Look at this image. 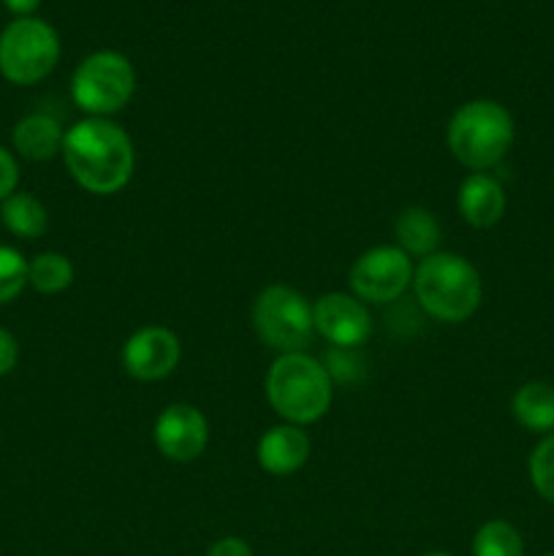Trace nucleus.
<instances>
[{
  "label": "nucleus",
  "instance_id": "b1692460",
  "mask_svg": "<svg viewBox=\"0 0 554 556\" xmlns=\"http://www.w3.org/2000/svg\"><path fill=\"white\" fill-rule=\"evenodd\" d=\"M206 556H253V548L242 538H223L206 552Z\"/></svg>",
  "mask_w": 554,
  "mask_h": 556
},
{
  "label": "nucleus",
  "instance_id": "20e7f679",
  "mask_svg": "<svg viewBox=\"0 0 554 556\" xmlns=\"http://www.w3.org/2000/svg\"><path fill=\"white\" fill-rule=\"evenodd\" d=\"M445 144L462 166L470 172H487L508 155L514 144V119L498 101H467L449 119Z\"/></svg>",
  "mask_w": 554,
  "mask_h": 556
},
{
  "label": "nucleus",
  "instance_id": "a878e982",
  "mask_svg": "<svg viewBox=\"0 0 554 556\" xmlns=\"http://www.w3.org/2000/svg\"><path fill=\"white\" fill-rule=\"evenodd\" d=\"M424 556H451V554H443V552H432V554H424Z\"/></svg>",
  "mask_w": 554,
  "mask_h": 556
},
{
  "label": "nucleus",
  "instance_id": "a211bd4d",
  "mask_svg": "<svg viewBox=\"0 0 554 556\" xmlns=\"http://www.w3.org/2000/svg\"><path fill=\"white\" fill-rule=\"evenodd\" d=\"M74 282V264L63 253H41L27 264V286L36 288L38 293L65 291Z\"/></svg>",
  "mask_w": 554,
  "mask_h": 556
},
{
  "label": "nucleus",
  "instance_id": "423d86ee",
  "mask_svg": "<svg viewBox=\"0 0 554 556\" xmlns=\"http://www.w3.org/2000/svg\"><path fill=\"white\" fill-rule=\"evenodd\" d=\"M60 60V38L49 22L20 16L0 33V74L11 85H38Z\"/></svg>",
  "mask_w": 554,
  "mask_h": 556
},
{
  "label": "nucleus",
  "instance_id": "6ab92c4d",
  "mask_svg": "<svg viewBox=\"0 0 554 556\" xmlns=\"http://www.w3.org/2000/svg\"><path fill=\"white\" fill-rule=\"evenodd\" d=\"M525 543L514 525L503 519H492L481 525L473 538V556H521Z\"/></svg>",
  "mask_w": 554,
  "mask_h": 556
},
{
  "label": "nucleus",
  "instance_id": "9d476101",
  "mask_svg": "<svg viewBox=\"0 0 554 556\" xmlns=\"http://www.w3.org/2000/svg\"><path fill=\"white\" fill-rule=\"evenodd\" d=\"M315 334L324 337L335 348H356L367 342L373 334V318L362 299L348 296V293H326L313 304Z\"/></svg>",
  "mask_w": 554,
  "mask_h": 556
},
{
  "label": "nucleus",
  "instance_id": "39448f33",
  "mask_svg": "<svg viewBox=\"0 0 554 556\" xmlns=\"http://www.w3.org/2000/svg\"><path fill=\"white\" fill-rule=\"evenodd\" d=\"M136 90V71L125 54L103 49L79 63L71 79L74 103L90 117H112L123 112Z\"/></svg>",
  "mask_w": 554,
  "mask_h": 556
},
{
  "label": "nucleus",
  "instance_id": "aec40b11",
  "mask_svg": "<svg viewBox=\"0 0 554 556\" xmlns=\"http://www.w3.org/2000/svg\"><path fill=\"white\" fill-rule=\"evenodd\" d=\"M27 261L20 250L0 244V304H9L25 291Z\"/></svg>",
  "mask_w": 554,
  "mask_h": 556
},
{
  "label": "nucleus",
  "instance_id": "7ed1b4c3",
  "mask_svg": "<svg viewBox=\"0 0 554 556\" xmlns=\"http://www.w3.org/2000/svg\"><path fill=\"white\" fill-rule=\"evenodd\" d=\"M413 291L424 313L443 324H462L481 304V275L456 253H432L413 271Z\"/></svg>",
  "mask_w": 554,
  "mask_h": 556
},
{
  "label": "nucleus",
  "instance_id": "2eb2a0df",
  "mask_svg": "<svg viewBox=\"0 0 554 556\" xmlns=\"http://www.w3.org/2000/svg\"><path fill=\"white\" fill-rule=\"evenodd\" d=\"M396 248L405 250L407 255L416 258H427V255L438 253V244L443 239V228H440L438 217L424 206H407L396 215L394 223Z\"/></svg>",
  "mask_w": 554,
  "mask_h": 556
},
{
  "label": "nucleus",
  "instance_id": "9b49d317",
  "mask_svg": "<svg viewBox=\"0 0 554 556\" xmlns=\"http://www.w3.org/2000/svg\"><path fill=\"white\" fill-rule=\"evenodd\" d=\"M158 451L172 462L199 459L210 443V424L206 416L193 405H168L155 421Z\"/></svg>",
  "mask_w": 554,
  "mask_h": 556
},
{
  "label": "nucleus",
  "instance_id": "ddd939ff",
  "mask_svg": "<svg viewBox=\"0 0 554 556\" xmlns=\"http://www.w3.org/2000/svg\"><path fill=\"white\" fill-rule=\"evenodd\" d=\"M456 206L467 226L473 228H492L503 220L505 215V190L494 177L483 172H473L465 177L456 193Z\"/></svg>",
  "mask_w": 554,
  "mask_h": 556
},
{
  "label": "nucleus",
  "instance_id": "4be33fe9",
  "mask_svg": "<svg viewBox=\"0 0 554 556\" xmlns=\"http://www.w3.org/2000/svg\"><path fill=\"white\" fill-rule=\"evenodd\" d=\"M16 182H20L16 157L11 155L5 147H0V201H5L11 193H16Z\"/></svg>",
  "mask_w": 554,
  "mask_h": 556
},
{
  "label": "nucleus",
  "instance_id": "1a4fd4ad",
  "mask_svg": "<svg viewBox=\"0 0 554 556\" xmlns=\"http://www.w3.org/2000/svg\"><path fill=\"white\" fill-rule=\"evenodd\" d=\"M182 358L179 337L166 326H144L134 331L123 345L125 372L141 383H155L168 378Z\"/></svg>",
  "mask_w": 554,
  "mask_h": 556
},
{
  "label": "nucleus",
  "instance_id": "bb28decb",
  "mask_svg": "<svg viewBox=\"0 0 554 556\" xmlns=\"http://www.w3.org/2000/svg\"><path fill=\"white\" fill-rule=\"evenodd\" d=\"M549 556H554V554H549Z\"/></svg>",
  "mask_w": 554,
  "mask_h": 556
},
{
  "label": "nucleus",
  "instance_id": "4468645a",
  "mask_svg": "<svg viewBox=\"0 0 554 556\" xmlns=\"http://www.w3.org/2000/svg\"><path fill=\"white\" fill-rule=\"evenodd\" d=\"M14 150L27 161H52L54 155L63 152L65 130L60 128L58 119L52 114H27L16 123L14 128Z\"/></svg>",
  "mask_w": 554,
  "mask_h": 556
},
{
  "label": "nucleus",
  "instance_id": "5701e85b",
  "mask_svg": "<svg viewBox=\"0 0 554 556\" xmlns=\"http://www.w3.org/2000/svg\"><path fill=\"white\" fill-rule=\"evenodd\" d=\"M16 362H20V345H16L14 334L0 326V378L14 372Z\"/></svg>",
  "mask_w": 554,
  "mask_h": 556
},
{
  "label": "nucleus",
  "instance_id": "f3484780",
  "mask_svg": "<svg viewBox=\"0 0 554 556\" xmlns=\"http://www.w3.org/2000/svg\"><path fill=\"white\" fill-rule=\"evenodd\" d=\"M3 226L20 239H38L49 226V215L41 201L30 193H11L0 206Z\"/></svg>",
  "mask_w": 554,
  "mask_h": 556
},
{
  "label": "nucleus",
  "instance_id": "f257e3e1",
  "mask_svg": "<svg viewBox=\"0 0 554 556\" xmlns=\"http://www.w3.org/2000/svg\"><path fill=\"white\" fill-rule=\"evenodd\" d=\"M60 155L74 182L92 195L119 193L136 168L134 141L109 117H87L71 125Z\"/></svg>",
  "mask_w": 554,
  "mask_h": 556
},
{
  "label": "nucleus",
  "instance_id": "6e6552de",
  "mask_svg": "<svg viewBox=\"0 0 554 556\" xmlns=\"http://www.w3.org/2000/svg\"><path fill=\"white\" fill-rule=\"evenodd\" d=\"M413 261L396 244H378L358 255L351 266L353 296L369 304L396 302L413 286Z\"/></svg>",
  "mask_w": 554,
  "mask_h": 556
},
{
  "label": "nucleus",
  "instance_id": "393cba45",
  "mask_svg": "<svg viewBox=\"0 0 554 556\" xmlns=\"http://www.w3.org/2000/svg\"><path fill=\"white\" fill-rule=\"evenodd\" d=\"M38 3H41V0H3V5L11 14H16V20H20V16H33Z\"/></svg>",
  "mask_w": 554,
  "mask_h": 556
},
{
  "label": "nucleus",
  "instance_id": "dca6fc26",
  "mask_svg": "<svg viewBox=\"0 0 554 556\" xmlns=\"http://www.w3.org/2000/svg\"><path fill=\"white\" fill-rule=\"evenodd\" d=\"M514 418L530 432H554V389L549 383H525L511 402Z\"/></svg>",
  "mask_w": 554,
  "mask_h": 556
},
{
  "label": "nucleus",
  "instance_id": "412c9836",
  "mask_svg": "<svg viewBox=\"0 0 554 556\" xmlns=\"http://www.w3.org/2000/svg\"><path fill=\"white\" fill-rule=\"evenodd\" d=\"M530 481L546 503L554 505V434L536 445L530 456Z\"/></svg>",
  "mask_w": 554,
  "mask_h": 556
},
{
  "label": "nucleus",
  "instance_id": "f8f14e48",
  "mask_svg": "<svg viewBox=\"0 0 554 556\" xmlns=\"http://www.w3.org/2000/svg\"><path fill=\"white\" fill-rule=\"evenodd\" d=\"M255 459H259L261 470L269 472V476H293L307 465L310 438L302 432V427H293V424L272 427L261 434Z\"/></svg>",
  "mask_w": 554,
  "mask_h": 556
},
{
  "label": "nucleus",
  "instance_id": "0eeeda50",
  "mask_svg": "<svg viewBox=\"0 0 554 556\" xmlns=\"http://www.w3.org/2000/svg\"><path fill=\"white\" fill-rule=\"evenodd\" d=\"M253 329L277 353H304L313 342V304L291 286H269L253 302Z\"/></svg>",
  "mask_w": 554,
  "mask_h": 556
},
{
  "label": "nucleus",
  "instance_id": "f03ea898",
  "mask_svg": "<svg viewBox=\"0 0 554 556\" xmlns=\"http://www.w3.org/2000/svg\"><path fill=\"white\" fill-rule=\"evenodd\" d=\"M331 394L329 369L307 353H280L266 372V400L293 427L320 421L331 407Z\"/></svg>",
  "mask_w": 554,
  "mask_h": 556
}]
</instances>
